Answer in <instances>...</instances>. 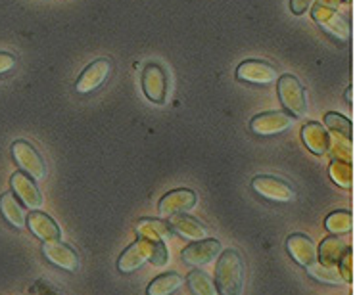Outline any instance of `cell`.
I'll return each mask as SVG.
<instances>
[{"instance_id":"obj_4","label":"cell","mask_w":355,"mask_h":295,"mask_svg":"<svg viewBox=\"0 0 355 295\" xmlns=\"http://www.w3.org/2000/svg\"><path fill=\"white\" fill-rule=\"evenodd\" d=\"M279 98L284 109H288L294 117H304L307 111L306 89L294 75H282L279 79Z\"/></svg>"},{"instance_id":"obj_34","label":"cell","mask_w":355,"mask_h":295,"mask_svg":"<svg viewBox=\"0 0 355 295\" xmlns=\"http://www.w3.org/2000/svg\"><path fill=\"white\" fill-rule=\"evenodd\" d=\"M342 2H352V0H342Z\"/></svg>"},{"instance_id":"obj_16","label":"cell","mask_w":355,"mask_h":295,"mask_svg":"<svg viewBox=\"0 0 355 295\" xmlns=\"http://www.w3.org/2000/svg\"><path fill=\"white\" fill-rule=\"evenodd\" d=\"M25 224L33 232V236H37L42 242L44 240H60V229L56 221L49 215L37 211V209H33L29 217H25Z\"/></svg>"},{"instance_id":"obj_7","label":"cell","mask_w":355,"mask_h":295,"mask_svg":"<svg viewBox=\"0 0 355 295\" xmlns=\"http://www.w3.org/2000/svg\"><path fill=\"white\" fill-rule=\"evenodd\" d=\"M42 255L49 262H52L54 267H58L62 271L77 272L79 271V255L73 247H69L64 242L58 240H44L42 244Z\"/></svg>"},{"instance_id":"obj_15","label":"cell","mask_w":355,"mask_h":295,"mask_svg":"<svg viewBox=\"0 0 355 295\" xmlns=\"http://www.w3.org/2000/svg\"><path fill=\"white\" fill-rule=\"evenodd\" d=\"M286 251L304 269L309 267L311 262L317 261V251H315L313 242L307 238V236H304V234H292L286 240Z\"/></svg>"},{"instance_id":"obj_24","label":"cell","mask_w":355,"mask_h":295,"mask_svg":"<svg viewBox=\"0 0 355 295\" xmlns=\"http://www.w3.org/2000/svg\"><path fill=\"white\" fill-rule=\"evenodd\" d=\"M329 154L332 159H342L352 163L354 159V152H352V138L342 136L338 132H332L331 134V144H329Z\"/></svg>"},{"instance_id":"obj_14","label":"cell","mask_w":355,"mask_h":295,"mask_svg":"<svg viewBox=\"0 0 355 295\" xmlns=\"http://www.w3.org/2000/svg\"><path fill=\"white\" fill-rule=\"evenodd\" d=\"M196 199L198 197H196V194L192 190H173V192H169V194L162 197V202H159V213L169 217V215L190 211L196 205Z\"/></svg>"},{"instance_id":"obj_25","label":"cell","mask_w":355,"mask_h":295,"mask_svg":"<svg viewBox=\"0 0 355 295\" xmlns=\"http://www.w3.org/2000/svg\"><path fill=\"white\" fill-rule=\"evenodd\" d=\"M324 226L331 234H336V236H344L347 232H352V226H354V219H352V213L347 211H336L327 217L324 221Z\"/></svg>"},{"instance_id":"obj_9","label":"cell","mask_w":355,"mask_h":295,"mask_svg":"<svg viewBox=\"0 0 355 295\" xmlns=\"http://www.w3.org/2000/svg\"><path fill=\"white\" fill-rule=\"evenodd\" d=\"M292 123H294V117L286 111H267V114H259L254 117L250 127L259 136H275V134L288 131Z\"/></svg>"},{"instance_id":"obj_6","label":"cell","mask_w":355,"mask_h":295,"mask_svg":"<svg viewBox=\"0 0 355 295\" xmlns=\"http://www.w3.org/2000/svg\"><path fill=\"white\" fill-rule=\"evenodd\" d=\"M252 190L259 194L265 199L269 202H277V204H286V202H292L296 192L290 186L288 182L282 181V179H277V177H267V175H261V177H256L252 181Z\"/></svg>"},{"instance_id":"obj_28","label":"cell","mask_w":355,"mask_h":295,"mask_svg":"<svg viewBox=\"0 0 355 295\" xmlns=\"http://www.w3.org/2000/svg\"><path fill=\"white\" fill-rule=\"evenodd\" d=\"M324 125L329 127V131L338 132L342 136L352 138L354 127H352V121H349L347 117H344V115L336 114V111H331V114L324 115Z\"/></svg>"},{"instance_id":"obj_20","label":"cell","mask_w":355,"mask_h":295,"mask_svg":"<svg viewBox=\"0 0 355 295\" xmlns=\"http://www.w3.org/2000/svg\"><path fill=\"white\" fill-rule=\"evenodd\" d=\"M346 247L347 246L344 244V240L340 238V236H336V234H334V236H329V238L322 240L321 246H319L317 261L322 262V265H329V267H336Z\"/></svg>"},{"instance_id":"obj_11","label":"cell","mask_w":355,"mask_h":295,"mask_svg":"<svg viewBox=\"0 0 355 295\" xmlns=\"http://www.w3.org/2000/svg\"><path fill=\"white\" fill-rule=\"evenodd\" d=\"M221 253V242L215 238L196 240V244H190L189 247L182 249V259L190 267H204L211 262Z\"/></svg>"},{"instance_id":"obj_5","label":"cell","mask_w":355,"mask_h":295,"mask_svg":"<svg viewBox=\"0 0 355 295\" xmlns=\"http://www.w3.org/2000/svg\"><path fill=\"white\" fill-rule=\"evenodd\" d=\"M142 91H144L150 102H154L157 106L166 104L167 92H169V81H167L166 69L156 62L148 64L142 71Z\"/></svg>"},{"instance_id":"obj_29","label":"cell","mask_w":355,"mask_h":295,"mask_svg":"<svg viewBox=\"0 0 355 295\" xmlns=\"http://www.w3.org/2000/svg\"><path fill=\"white\" fill-rule=\"evenodd\" d=\"M340 274H342V280L347 282V284H352V280H354V249L347 246L344 249V253L340 257Z\"/></svg>"},{"instance_id":"obj_30","label":"cell","mask_w":355,"mask_h":295,"mask_svg":"<svg viewBox=\"0 0 355 295\" xmlns=\"http://www.w3.org/2000/svg\"><path fill=\"white\" fill-rule=\"evenodd\" d=\"M313 2L315 0H290V10H292L294 16H302L313 6Z\"/></svg>"},{"instance_id":"obj_1","label":"cell","mask_w":355,"mask_h":295,"mask_svg":"<svg viewBox=\"0 0 355 295\" xmlns=\"http://www.w3.org/2000/svg\"><path fill=\"white\" fill-rule=\"evenodd\" d=\"M146 261L156 265V267H166L167 249L164 246V242L139 238L121 253L119 261H117V269L123 274H129V272L139 271Z\"/></svg>"},{"instance_id":"obj_3","label":"cell","mask_w":355,"mask_h":295,"mask_svg":"<svg viewBox=\"0 0 355 295\" xmlns=\"http://www.w3.org/2000/svg\"><path fill=\"white\" fill-rule=\"evenodd\" d=\"M12 157L19 165V169L29 175L33 181H44L46 179V163L41 157V154L35 150L33 144L27 140H16L12 144Z\"/></svg>"},{"instance_id":"obj_19","label":"cell","mask_w":355,"mask_h":295,"mask_svg":"<svg viewBox=\"0 0 355 295\" xmlns=\"http://www.w3.org/2000/svg\"><path fill=\"white\" fill-rule=\"evenodd\" d=\"M0 213L4 217V221L12 224L14 229H25V211L16 194L6 192V194L0 196Z\"/></svg>"},{"instance_id":"obj_8","label":"cell","mask_w":355,"mask_h":295,"mask_svg":"<svg viewBox=\"0 0 355 295\" xmlns=\"http://www.w3.org/2000/svg\"><path fill=\"white\" fill-rule=\"evenodd\" d=\"M313 17L315 21L319 24L324 33H329L332 39H336L340 42L349 41V24H347L344 17L340 16L338 10H332L329 6H322V4H317L313 8Z\"/></svg>"},{"instance_id":"obj_27","label":"cell","mask_w":355,"mask_h":295,"mask_svg":"<svg viewBox=\"0 0 355 295\" xmlns=\"http://www.w3.org/2000/svg\"><path fill=\"white\" fill-rule=\"evenodd\" d=\"M189 284H190V287H192V292H194V294H198V295H215V294H219V292H217V287H215L214 282L207 278L206 272H202V271L190 272Z\"/></svg>"},{"instance_id":"obj_33","label":"cell","mask_w":355,"mask_h":295,"mask_svg":"<svg viewBox=\"0 0 355 295\" xmlns=\"http://www.w3.org/2000/svg\"><path fill=\"white\" fill-rule=\"evenodd\" d=\"M347 100H349V102H352V100H354V92H352V89H349V91H347Z\"/></svg>"},{"instance_id":"obj_26","label":"cell","mask_w":355,"mask_h":295,"mask_svg":"<svg viewBox=\"0 0 355 295\" xmlns=\"http://www.w3.org/2000/svg\"><path fill=\"white\" fill-rule=\"evenodd\" d=\"M331 179L338 186L342 188H349L352 184H354V169H352V163H347V161H342V159H332L331 163Z\"/></svg>"},{"instance_id":"obj_18","label":"cell","mask_w":355,"mask_h":295,"mask_svg":"<svg viewBox=\"0 0 355 295\" xmlns=\"http://www.w3.org/2000/svg\"><path fill=\"white\" fill-rule=\"evenodd\" d=\"M302 138L315 156H324L329 152L331 144V134L324 131V127L319 123H307L302 129Z\"/></svg>"},{"instance_id":"obj_32","label":"cell","mask_w":355,"mask_h":295,"mask_svg":"<svg viewBox=\"0 0 355 295\" xmlns=\"http://www.w3.org/2000/svg\"><path fill=\"white\" fill-rule=\"evenodd\" d=\"M319 4H322V6H329V8L332 10H338L340 4H342V0H321Z\"/></svg>"},{"instance_id":"obj_17","label":"cell","mask_w":355,"mask_h":295,"mask_svg":"<svg viewBox=\"0 0 355 295\" xmlns=\"http://www.w3.org/2000/svg\"><path fill=\"white\" fill-rule=\"evenodd\" d=\"M169 226H171L179 236L190 240V242L207 238L206 226H202L196 219H192V217H189V215H182V213L169 215Z\"/></svg>"},{"instance_id":"obj_23","label":"cell","mask_w":355,"mask_h":295,"mask_svg":"<svg viewBox=\"0 0 355 295\" xmlns=\"http://www.w3.org/2000/svg\"><path fill=\"white\" fill-rule=\"evenodd\" d=\"M307 274L311 278L319 280L322 284H342V274L336 267H329V265H322V262L315 261L309 267H306Z\"/></svg>"},{"instance_id":"obj_2","label":"cell","mask_w":355,"mask_h":295,"mask_svg":"<svg viewBox=\"0 0 355 295\" xmlns=\"http://www.w3.org/2000/svg\"><path fill=\"white\" fill-rule=\"evenodd\" d=\"M219 262L215 269L217 292L223 295H236L242 292L244 284V262L236 249H227L217 255Z\"/></svg>"},{"instance_id":"obj_22","label":"cell","mask_w":355,"mask_h":295,"mask_svg":"<svg viewBox=\"0 0 355 295\" xmlns=\"http://www.w3.org/2000/svg\"><path fill=\"white\" fill-rule=\"evenodd\" d=\"M182 286V278L175 272H167L157 276L156 280H152L148 286V295H169L173 294L175 289H179Z\"/></svg>"},{"instance_id":"obj_12","label":"cell","mask_w":355,"mask_h":295,"mask_svg":"<svg viewBox=\"0 0 355 295\" xmlns=\"http://www.w3.org/2000/svg\"><path fill=\"white\" fill-rule=\"evenodd\" d=\"M279 77V71L267 64V62H257V60H246L236 67V79L252 84H269Z\"/></svg>"},{"instance_id":"obj_13","label":"cell","mask_w":355,"mask_h":295,"mask_svg":"<svg viewBox=\"0 0 355 295\" xmlns=\"http://www.w3.org/2000/svg\"><path fill=\"white\" fill-rule=\"evenodd\" d=\"M10 184H12V190H14L16 197L17 199H21V204H24L25 207H29V209H39V207H41V192H39L37 184H35V181L29 175H25L24 171L14 172L12 179H10Z\"/></svg>"},{"instance_id":"obj_21","label":"cell","mask_w":355,"mask_h":295,"mask_svg":"<svg viewBox=\"0 0 355 295\" xmlns=\"http://www.w3.org/2000/svg\"><path fill=\"white\" fill-rule=\"evenodd\" d=\"M137 232L141 238L156 240V242H166L171 238L173 229L167 222L159 221V219H142L137 222Z\"/></svg>"},{"instance_id":"obj_10","label":"cell","mask_w":355,"mask_h":295,"mask_svg":"<svg viewBox=\"0 0 355 295\" xmlns=\"http://www.w3.org/2000/svg\"><path fill=\"white\" fill-rule=\"evenodd\" d=\"M110 73H112V64L107 60H96L91 66L85 67L83 73L79 75V79L75 82V91L79 94H91V92L98 91L106 82Z\"/></svg>"},{"instance_id":"obj_31","label":"cell","mask_w":355,"mask_h":295,"mask_svg":"<svg viewBox=\"0 0 355 295\" xmlns=\"http://www.w3.org/2000/svg\"><path fill=\"white\" fill-rule=\"evenodd\" d=\"M16 67V57L8 52H0V75L8 73Z\"/></svg>"}]
</instances>
